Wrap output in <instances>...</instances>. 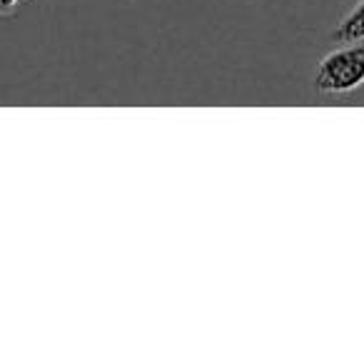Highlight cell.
Listing matches in <instances>:
<instances>
[{
    "label": "cell",
    "instance_id": "obj_1",
    "mask_svg": "<svg viewBox=\"0 0 364 364\" xmlns=\"http://www.w3.org/2000/svg\"><path fill=\"white\" fill-rule=\"evenodd\" d=\"M364 85V41L327 53L314 75V87L322 95H347Z\"/></svg>",
    "mask_w": 364,
    "mask_h": 364
},
{
    "label": "cell",
    "instance_id": "obj_2",
    "mask_svg": "<svg viewBox=\"0 0 364 364\" xmlns=\"http://www.w3.org/2000/svg\"><path fill=\"white\" fill-rule=\"evenodd\" d=\"M334 43H354L364 41V0H359L357 6L339 21V26L332 33Z\"/></svg>",
    "mask_w": 364,
    "mask_h": 364
},
{
    "label": "cell",
    "instance_id": "obj_3",
    "mask_svg": "<svg viewBox=\"0 0 364 364\" xmlns=\"http://www.w3.org/2000/svg\"><path fill=\"white\" fill-rule=\"evenodd\" d=\"M23 0H0V16H11Z\"/></svg>",
    "mask_w": 364,
    "mask_h": 364
}]
</instances>
